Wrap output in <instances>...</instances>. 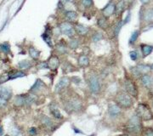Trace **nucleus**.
Instances as JSON below:
<instances>
[{"label": "nucleus", "instance_id": "f257e3e1", "mask_svg": "<svg viewBox=\"0 0 153 136\" xmlns=\"http://www.w3.org/2000/svg\"><path fill=\"white\" fill-rule=\"evenodd\" d=\"M60 101L62 107L67 114H73L81 112L83 109L82 98L76 93L68 91V88L60 93Z\"/></svg>", "mask_w": 153, "mask_h": 136}, {"label": "nucleus", "instance_id": "f03ea898", "mask_svg": "<svg viewBox=\"0 0 153 136\" xmlns=\"http://www.w3.org/2000/svg\"><path fill=\"white\" fill-rule=\"evenodd\" d=\"M84 78L87 83L88 90L93 94H98L101 90V80L95 71H89L85 73Z\"/></svg>", "mask_w": 153, "mask_h": 136}, {"label": "nucleus", "instance_id": "7ed1b4c3", "mask_svg": "<svg viewBox=\"0 0 153 136\" xmlns=\"http://www.w3.org/2000/svg\"><path fill=\"white\" fill-rule=\"evenodd\" d=\"M125 129L129 134L132 135H139L141 132L142 130L141 119L139 117V116L136 113L133 115L127 122Z\"/></svg>", "mask_w": 153, "mask_h": 136}, {"label": "nucleus", "instance_id": "20e7f679", "mask_svg": "<svg viewBox=\"0 0 153 136\" xmlns=\"http://www.w3.org/2000/svg\"><path fill=\"white\" fill-rule=\"evenodd\" d=\"M116 104L121 109H129L133 106L134 101L131 95H129L128 93L120 92L116 95Z\"/></svg>", "mask_w": 153, "mask_h": 136}, {"label": "nucleus", "instance_id": "39448f33", "mask_svg": "<svg viewBox=\"0 0 153 136\" xmlns=\"http://www.w3.org/2000/svg\"><path fill=\"white\" fill-rule=\"evenodd\" d=\"M59 31L61 34L65 35L69 38H75L76 36V32L73 27V24H71L68 22H62L59 24Z\"/></svg>", "mask_w": 153, "mask_h": 136}, {"label": "nucleus", "instance_id": "423d86ee", "mask_svg": "<svg viewBox=\"0 0 153 136\" xmlns=\"http://www.w3.org/2000/svg\"><path fill=\"white\" fill-rule=\"evenodd\" d=\"M136 114L139 116V117L144 121H149L153 119V115L146 105L145 104H139L137 107Z\"/></svg>", "mask_w": 153, "mask_h": 136}, {"label": "nucleus", "instance_id": "0eeeda50", "mask_svg": "<svg viewBox=\"0 0 153 136\" xmlns=\"http://www.w3.org/2000/svg\"><path fill=\"white\" fill-rule=\"evenodd\" d=\"M123 87L125 88L126 93H128L129 95H131L134 98L138 97V88H137L136 84L130 77H126L123 79Z\"/></svg>", "mask_w": 153, "mask_h": 136}, {"label": "nucleus", "instance_id": "6e6552de", "mask_svg": "<svg viewBox=\"0 0 153 136\" xmlns=\"http://www.w3.org/2000/svg\"><path fill=\"white\" fill-rule=\"evenodd\" d=\"M39 121H40L41 126L44 128V129H46V130L52 131L53 132L57 128V126L55 125V121L52 119V118H50L48 116H46V115H40Z\"/></svg>", "mask_w": 153, "mask_h": 136}, {"label": "nucleus", "instance_id": "1a4fd4ad", "mask_svg": "<svg viewBox=\"0 0 153 136\" xmlns=\"http://www.w3.org/2000/svg\"><path fill=\"white\" fill-rule=\"evenodd\" d=\"M151 70V66L147 65H138L136 66H134L131 68V73L132 75L135 77H140L142 75L147 74L148 71Z\"/></svg>", "mask_w": 153, "mask_h": 136}, {"label": "nucleus", "instance_id": "9d476101", "mask_svg": "<svg viewBox=\"0 0 153 136\" xmlns=\"http://www.w3.org/2000/svg\"><path fill=\"white\" fill-rule=\"evenodd\" d=\"M70 83H71V78L69 77H62L59 80V82H57V84L55 85V93L60 94L61 92H63L66 88H68Z\"/></svg>", "mask_w": 153, "mask_h": 136}, {"label": "nucleus", "instance_id": "9b49d317", "mask_svg": "<svg viewBox=\"0 0 153 136\" xmlns=\"http://www.w3.org/2000/svg\"><path fill=\"white\" fill-rule=\"evenodd\" d=\"M47 65H48V69L50 71H57V69L60 67V60L59 56L57 54H52L49 57V59L46 60Z\"/></svg>", "mask_w": 153, "mask_h": 136}, {"label": "nucleus", "instance_id": "f8f14e48", "mask_svg": "<svg viewBox=\"0 0 153 136\" xmlns=\"http://www.w3.org/2000/svg\"><path fill=\"white\" fill-rule=\"evenodd\" d=\"M115 5H116V4L114 3V1L111 0L103 9H101V10H100L101 16L108 19L111 16H112L113 15H115Z\"/></svg>", "mask_w": 153, "mask_h": 136}, {"label": "nucleus", "instance_id": "ddd939ff", "mask_svg": "<svg viewBox=\"0 0 153 136\" xmlns=\"http://www.w3.org/2000/svg\"><path fill=\"white\" fill-rule=\"evenodd\" d=\"M49 110L50 114L53 116V117L56 120L63 119V116L60 112L58 105L55 103V101H51L49 105Z\"/></svg>", "mask_w": 153, "mask_h": 136}, {"label": "nucleus", "instance_id": "4468645a", "mask_svg": "<svg viewBox=\"0 0 153 136\" xmlns=\"http://www.w3.org/2000/svg\"><path fill=\"white\" fill-rule=\"evenodd\" d=\"M107 112L111 118H117L122 114V109L116 103H110L108 105Z\"/></svg>", "mask_w": 153, "mask_h": 136}, {"label": "nucleus", "instance_id": "2eb2a0df", "mask_svg": "<svg viewBox=\"0 0 153 136\" xmlns=\"http://www.w3.org/2000/svg\"><path fill=\"white\" fill-rule=\"evenodd\" d=\"M73 27L76 32V35H78L79 37H86L89 33V28L82 23L76 22L73 24Z\"/></svg>", "mask_w": 153, "mask_h": 136}, {"label": "nucleus", "instance_id": "dca6fc26", "mask_svg": "<svg viewBox=\"0 0 153 136\" xmlns=\"http://www.w3.org/2000/svg\"><path fill=\"white\" fill-rule=\"evenodd\" d=\"M76 62H77L78 67H79V68H82V69L88 68V67L90 65V59H89V57H88V55H86L85 54H80V55L77 57Z\"/></svg>", "mask_w": 153, "mask_h": 136}, {"label": "nucleus", "instance_id": "f3484780", "mask_svg": "<svg viewBox=\"0 0 153 136\" xmlns=\"http://www.w3.org/2000/svg\"><path fill=\"white\" fill-rule=\"evenodd\" d=\"M45 87H46V85H45L44 82L43 81V80H41L40 78H38V79L36 80V82H34V84L31 87L29 92L31 93V94H36L39 92V91L44 89V88Z\"/></svg>", "mask_w": 153, "mask_h": 136}, {"label": "nucleus", "instance_id": "a211bd4d", "mask_svg": "<svg viewBox=\"0 0 153 136\" xmlns=\"http://www.w3.org/2000/svg\"><path fill=\"white\" fill-rule=\"evenodd\" d=\"M64 16H65L66 22H70L71 24L77 22V20H78V14L74 10H66L65 12Z\"/></svg>", "mask_w": 153, "mask_h": 136}, {"label": "nucleus", "instance_id": "6ab92c4d", "mask_svg": "<svg viewBox=\"0 0 153 136\" xmlns=\"http://www.w3.org/2000/svg\"><path fill=\"white\" fill-rule=\"evenodd\" d=\"M61 70H62L63 74H65V75L71 73V72H74L75 71H77V69H76V67L72 65L70 61H68V60H66V61H64L62 63V65H61Z\"/></svg>", "mask_w": 153, "mask_h": 136}, {"label": "nucleus", "instance_id": "aec40b11", "mask_svg": "<svg viewBox=\"0 0 153 136\" xmlns=\"http://www.w3.org/2000/svg\"><path fill=\"white\" fill-rule=\"evenodd\" d=\"M55 50L56 52L59 54H61V55H66V54H68V46H67V44L64 43V42H59L57 44H55Z\"/></svg>", "mask_w": 153, "mask_h": 136}, {"label": "nucleus", "instance_id": "412c9836", "mask_svg": "<svg viewBox=\"0 0 153 136\" xmlns=\"http://www.w3.org/2000/svg\"><path fill=\"white\" fill-rule=\"evenodd\" d=\"M140 81L144 87L147 88H151L153 87L152 77H151L148 74H145L140 77Z\"/></svg>", "mask_w": 153, "mask_h": 136}, {"label": "nucleus", "instance_id": "4be33fe9", "mask_svg": "<svg viewBox=\"0 0 153 136\" xmlns=\"http://www.w3.org/2000/svg\"><path fill=\"white\" fill-rule=\"evenodd\" d=\"M0 97L9 100L12 98V90L9 87H2L0 88Z\"/></svg>", "mask_w": 153, "mask_h": 136}, {"label": "nucleus", "instance_id": "5701e85b", "mask_svg": "<svg viewBox=\"0 0 153 136\" xmlns=\"http://www.w3.org/2000/svg\"><path fill=\"white\" fill-rule=\"evenodd\" d=\"M97 26L100 29H101V30H107L108 29V27H109V23H108V21H107V18H105L103 16H100L97 19Z\"/></svg>", "mask_w": 153, "mask_h": 136}, {"label": "nucleus", "instance_id": "b1692460", "mask_svg": "<svg viewBox=\"0 0 153 136\" xmlns=\"http://www.w3.org/2000/svg\"><path fill=\"white\" fill-rule=\"evenodd\" d=\"M26 105V94H20L15 97L14 106L16 107H22Z\"/></svg>", "mask_w": 153, "mask_h": 136}, {"label": "nucleus", "instance_id": "393cba45", "mask_svg": "<svg viewBox=\"0 0 153 136\" xmlns=\"http://www.w3.org/2000/svg\"><path fill=\"white\" fill-rule=\"evenodd\" d=\"M10 79H16L19 77H23L27 76V73L25 71L22 70H15V71H11L10 72L8 73Z\"/></svg>", "mask_w": 153, "mask_h": 136}, {"label": "nucleus", "instance_id": "a878e982", "mask_svg": "<svg viewBox=\"0 0 153 136\" xmlns=\"http://www.w3.org/2000/svg\"><path fill=\"white\" fill-rule=\"evenodd\" d=\"M28 54L30 55V57L33 59V60H37L39 59V57H40V51L38 50V49H36L35 47H29V49H28Z\"/></svg>", "mask_w": 153, "mask_h": 136}, {"label": "nucleus", "instance_id": "bb28decb", "mask_svg": "<svg viewBox=\"0 0 153 136\" xmlns=\"http://www.w3.org/2000/svg\"><path fill=\"white\" fill-rule=\"evenodd\" d=\"M140 49H141V52H142V56L145 58L148 55L152 53L153 51V47L152 46H150L148 44H141L140 45Z\"/></svg>", "mask_w": 153, "mask_h": 136}, {"label": "nucleus", "instance_id": "cd10ccee", "mask_svg": "<svg viewBox=\"0 0 153 136\" xmlns=\"http://www.w3.org/2000/svg\"><path fill=\"white\" fill-rule=\"evenodd\" d=\"M125 8V2L124 0H120L118 1L116 5H115V15H120L123 13V11L124 10Z\"/></svg>", "mask_w": 153, "mask_h": 136}, {"label": "nucleus", "instance_id": "c85d7f7f", "mask_svg": "<svg viewBox=\"0 0 153 136\" xmlns=\"http://www.w3.org/2000/svg\"><path fill=\"white\" fill-rule=\"evenodd\" d=\"M143 21L149 23H153V9H149L144 13Z\"/></svg>", "mask_w": 153, "mask_h": 136}, {"label": "nucleus", "instance_id": "c756f323", "mask_svg": "<svg viewBox=\"0 0 153 136\" xmlns=\"http://www.w3.org/2000/svg\"><path fill=\"white\" fill-rule=\"evenodd\" d=\"M32 66H33L32 61H30V60H22V61H20V62L18 63V67H19V69L22 70V71H23V70H27V69H30Z\"/></svg>", "mask_w": 153, "mask_h": 136}, {"label": "nucleus", "instance_id": "7c9ffc66", "mask_svg": "<svg viewBox=\"0 0 153 136\" xmlns=\"http://www.w3.org/2000/svg\"><path fill=\"white\" fill-rule=\"evenodd\" d=\"M67 46H68V49H76L79 46H80V41H79L78 38H71V40L67 43Z\"/></svg>", "mask_w": 153, "mask_h": 136}, {"label": "nucleus", "instance_id": "2f4dec72", "mask_svg": "<svg viewBox=\"0 0 153 136\" xmlns=\"http://www.w3.org/2000/svg\"><path fill=\"white\" fill-rule=\"evenodd\" d=\"M9 135L10 136H22V130L16 125H13L10 128L9 130Z\"/></svg>", "mask_w": 153, "mask_h": 136}, {"label": "nucleus", "instance_id": "473e14b6", "mask_svg": "<svg viewBox=\"0 0 153 136\" xmlns=\"http://www.w3.org/2000/svg\"><path fill=\"white\" fill-rule=\"evenodd\" d=\"M103 33L100 32H94L91 36V40L93 43H98L103 39Z\"/></svg>", "mask_w": 153, "mask_h": 136}, {"label": "nucleus", "instance_id": "72a5a7b5", "mask_svg": "<svg viewBox=\"0 0 153 136\" xmlns=\"http://www.w3.org/2000/svg\"><path fill=\"white\" fill-rule=\"evenodd\" d=\"M139 36H140V31L139 30H135L134 33H132L130 38H129V40H128V44L130 45H133L134 43H136V41L139 38Z\"/></svg>", "mask_w": 153, "mask_h": 136}, {"label": "nucleus", "instance_id": "f704fd0d", "mask_svg": "<svg viewBox=\"0 0 153 136\" xmlns=\"http://www.w3.org/2000/svg\"><path fill=\"white\" fill-rule=\"evenodd\" d=\"M80 4L84 9H90L94 6V0H80Z\"/></svg>", "mask_w": 153, "mask_h": 136}, {"label": "nucleus", "instance_id": "c9c22d12", "mask_svg": "<svg viewBox=\"0 0 153 136\" xmlns=\"http://www.w3.org/2000/svg\"><path fill=\"white\" fill-rule=\"evenodd\" d=\"M123 22L122 21H118V22L116 23V25L113 27V34H114L115 37H117L118 34L120 33V30L122 27H123Z\"/></svg>", "mask_w": 153, "mask_h": 136}, {"label": "nucleus", "instance_id": "e433bc0d", "mask_svg": "<svg viewBox=\"0 0 153 136\" xmlns=\"http://www.w3.org/2000/svg\"><path fill=\"white\" fill-rule=\"evenodd\" d=\"M42 38H43V39L44 40V42L48 44L50 48H53V41H52L51 36H49V35L46 34V33H44V34L42 35Z\"/></svg>", "mask_w": 153, "mask_h": 136}, {"label": "nucleus", "instance_id": "4c0bfd02", "mask_svg": "<svg viewBox=\"0 0 153 136\" xmlns=\"http://www.w3.org/2000/svg\"><path fill=\"white\" fill-rule=\"evenodd\" d=\"M0 50L4 52V53H9L10 51V47L9 44L4 43V44H0Z\"/></svg>", "mask_w": 153, "mask_h": 136}, {"label": "nucleus", "instance_id": "58836bf2", "mask_svg": "<svg viewBox=\"0 0 153 136\" xmlns=\"http://www.w3.org/2000/svg\"><path fill=\"white\" fill-rule=\"evenodd\" d=\"M37 68L38 70H44V69H48V65L46 61H39L37 64Z\"/></svg>", "mask_w": 153, "mask_h": 136}, {"label": "nucleus", "instance_id": "ea45409f", "mask_svg": "<svg viewBox=\"0 0 153 136\" xmlns=\"http://www.w3.org/2000/svg\"><path fill=\"white\" fill-rule=\"evenodd\" d=\"M129 57L132 60L134 61H136L139 58V54H138V52L135 51V50H133V51H130L129 52Z\"/></svg>", "mask_w": 153, "mask_h": 136}, {"label": "nucleus", "instance_id": "a19ab883", "mask_svg": "<svg viewBox=\"0 0 153 136\" xmlns=\"http://www.w3.org/2000/svg\"><path fill=\"white\" fill-rule=\"evenodd\" d=\"M8 80H10V77H9V74H4V75H1L0 76V83H4L5 82Z\"/></svg>", "mask_w": 153, "mask_h": 136}, {"label": "nucleus", "instance_id": "79ce46f5", "mask_svg": "<svg viewBox=\"0 0 153 136\" xmlns=\"http://www.w3.org/2000/svg\"><path fill=\"white\" fill-rule=\"evenodd\" d=\"M143 135L144 136H153V129H145Z\"/></svg>", "mask_w": 153, "mask_h": 136}, {"label": "nucleus", "instance_id": "37998d69", "mask_svg": "<svg viewBox=\"0 0 153 136\" xmlns=\"http://www.w3.org/2000/svg\"><path fill=\"white\" fill-rule=\"evenodd\" d=\"M37 134H38V130L36 128H31L29 129V135L31 136H35Z\"/></svg>", "mask_w": 153, "mask_h": 136}, {"label": "nucleus", "instance_id": "c03bdc74", "mask_svg": "<svg viewBox=\"0 0 153 136\" xmlns=\"http://www.w3.org/2000/svg\"><path fill=\"white\" fill-rule=\"evenodd\" d=\"M73 2V0H60V4L62 6H65L66 4H69Z\"/></svg>", "mask_w": 153, "mask_h": 136}, {"label": "nucleus", "instance_id": "a18cd8bd", "mask_svg": "<svg viewBox=\"0 0 153 136\" xmlns=\"http://www.w3.org/2000/svg\"><path fill=\"white\" fill-rule=\"evenodd\" d=\"M8 100H4V99L1 98L0 97V108H3V107H4L6 105H7V102Z\"/></svg>", "mask_w": 153, "mask_h": 136}, {"label": "nucleus", "instance_id": "49530a36", "mask_svg": "<svg viewBox=\"0 0 153 136\" xmlns=\"http://www.w3.org/2000/svg\"><path fill=\"white\" fill-rule=\"evenodd\" d=\"M130 16H131V14H130V12H128V15H127V16H126L125 20H124V23L128 22V21L130 20Z\"/></svg>", "mask_w": 153, "mask_h": 136}, {"label": "nucleus", "instance_id": "de8ad7c7", "mask_svg": "<svg viewBox=\"0 0 153 136\" xmlns=\"http://www.w3.org/2000/svg\"><path fill=\"white\" fill-rule=\"evenodd\" d=\"M150 1H151V0H140L141 4H147L150 3Z\"/></svg>", "mask_w": 153, "mask_h": 136}, {"label": "nucleus", "instance_id": "09e8293b", "mask_svg": "<svg viewBox=\"0 0 153 136\" xmlns=\"http://www.w3.org/2000/svg\"><path fill=\"white\" fill-rule=\"evenodd\" d=\"M0 136H3V128L0 127Z\"/></svg>", "mask_w": 153, "mask_h": 136}, {"label": "nucleus", "instance_id": "8fccbe9b", "mask_svg": "<svg viewBox=\"0 0 153 136\" xmlns=\"http://www.w3.org/2000/svg\"><path fill=\"white\" fill-rule=\"evenodd\" d=\"M152 108H153V99L152 100Z\"/></svg>", "mask_w": 153, "mask_h": 136}, {"label": "nucleus", "instance_id": "3c124183", "mask_svg": "<svg viewBox=\"0 0 153 136\" xmlns=\"http://www.w3.org/2000/svg\"><path fill=\"white\" fill-rule=\"evenodd\" d=\"M3 136H10L9 135H3Z\"/></svg>", "mask_w": 153, "mask_h": 136}]
</instances>
